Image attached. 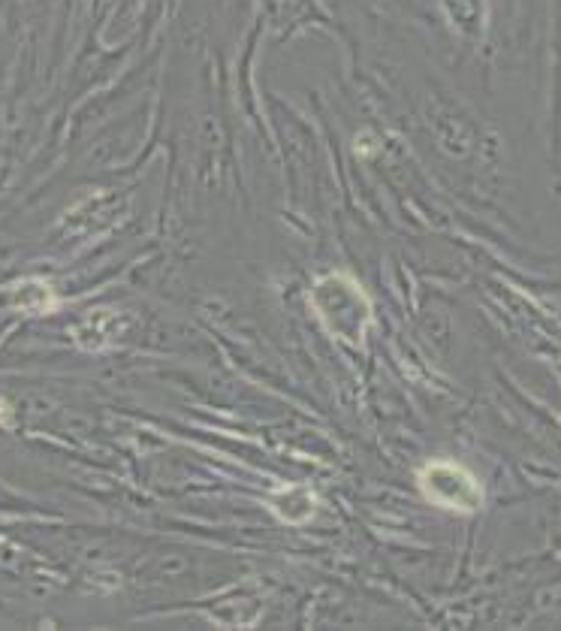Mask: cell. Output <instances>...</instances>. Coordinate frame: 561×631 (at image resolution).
I'll use <instances>...</instances> for the list:
<instances>
[{"instance_id": "2", "label": "cell", "mask_w": 561, "mask_h": 631, "mask_svg": "<svg viewBox=\"0 0 561 631\" xmlns=\"http://www.w3.org/2000/svg\"><path fill=\"white\" fill-rule=\"evenodd\" d=\"M420 493L453 514H474L483 508V487L471 468L456 459H429L417 471Z\"/></svg>"}, {"instance_id": "3", "label": "cell", "mask_w": 561, "mask_h": 631, "mask_svg": "<svg viewBox=\"0 0 561 631\" xmlns=\"http://www.w3.org/2000/svg\"><path fill=\"white\" fill-rule=\"evenodd\" d=\"M272 508H275V514H278L284 523H305V520H311V514H314V508H317V499H314V493H311L308 487L290 484V487H284V490L275 496Z\"/></svg>"}, {"instance_id": "1", "label": "cell", "mask_w": 561, "mask_h": 631, "mask_svg": "<svg viewBox=\"0 0 561 631\" xmlns=\"http://www.w3.org/2000/svg\"><path fill=\"white\" fill-rule=\"evenodd\" d=\"M314 308L323 327L347 345H359L365 330L371 327V305L359 284L344 275H332L317 281L314 287Z\"/></svg>"}]
</instances>
